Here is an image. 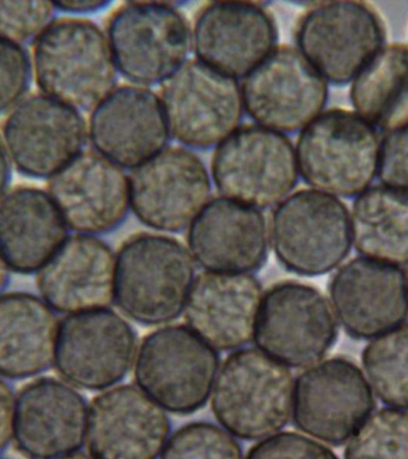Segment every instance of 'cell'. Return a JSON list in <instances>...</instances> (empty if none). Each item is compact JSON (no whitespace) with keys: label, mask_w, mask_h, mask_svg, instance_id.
<instances>
[{"label":"cell","mask_w":408,"mask_h":459,"mask_svg":"<svg viewBox=\"0 0 408 459\" xmlns=\"http://www.w3.org/2000/svg\"><path fill=\"white\" fill-rule=\"evenodd\" d=\"M38 92L79 111H92L116 84L106 32L89 18H55L31 43Z\"/></svg>","instance_id":"1"},{"label":"cell","mask_w":408,"mask_h":459,"mask_svg":"<svg viewBox=\"0 0 408 459\" xmlns=\"http://www.w3.org/2000/svg\"><path fill=\"white\" fill-rule=\"evenodd\" d=\"M193 281L188 247L174 237L136 233L117 251L114 303L140 325H166L184 311Z\"/></svg>","instance_id":"2"},{"label":"cell","mask_w":408,"mask_h":459,"mask_svg":"<svg viewBox=\"0 0 408 459\" xmlns=\"http://www.w3.org/2000/svg\"><path fill=\"white\" fill-rule=\"evenodd\" d=\"M292 371L258 348L229 354L215 380L211 409L233 437L260 440L281 432L292 419Z\"/></svg>","instance_id":"3"},{"label":"cell","mask_w":408,"mask_h":459,"mask_svg":"<svg viewBox=\"0 0 408 459\" xmlns=\"http://www.w3.org/2000/svg\"><path fill=\"white\" fill-rule=\"evenodd\" d=\"M381 136L345 108L324 110L300 132L297 167L311 189L336 197H356L378 178Z\"/></svg>","instance_id":"4"},{"label":"cell","mask_w":408,"mask_h":459,"mask_svg":"<svg viewBox=\"0 0 408 459\" xmlns=\"http://www.w3.org/2000/svg\"><path fill=\"white\" fill-rule=\"evenodd\" d=\"M106 35L116 70L145 88L167 82L192 48L188 18L171 3H122L107 17Z\"/></svg>","instance_id":"5"},{"label":"cell","mask_w":408,"mask_h":459,"mask_svg":"<svg viewBox=\"0 0 408 459\" xmlns=\"http://www.w3.org/2000/svg\"><path fill=\"white\" fill-rule=\"evenodd\" d=\"M268 237L286 271L320 276L336 271L353 247L349 207L339 197L296 190L272 212Z\"/></svg>","instance_id":"6"},{"label":"cell","mask_w":408,"mask_h":459,"mask_svg":"<svg viewBox=\"0 0 408 459\" xmlns=\"http://www.w3.org/2000/svg\"><path fill=\"white\" fill-rule=\"evenodd\" d=\"M218 368L217 351L188 325H166L143 337L134 377L138 387L165 411L190 415L209 400Z\"/></svg>","instance_id":"7"},{"label":"cell","mask_w":408,"mask_h":459,"mask_svg":"<svg viewBox=\"0 0 408 459\" xmlns=\"http://www.w3.org/2000/svg\"><path fill=\"white\" fill-rule=\"evenodd\" d=\"M295 42L328 84L343 86L387 45V27L370 3H315L297 21Z\"/></svg>","instance_id":"8"},{"label":"cell","mask_w":408,"mask_h":459,"mask_svg":"<svg viewBox=\"0 0 408 459\" xmlns=\"http://www.w3.org/2000/svg\"><path fill=\"white\" fill-rule=\"evenodd\" d=\"M299 178L292 140L258 125L236 129L211 158V178L221 196L259 211L282 203Z\"/></svg>","instance_id":"9"},{"label":"cell","mask_w":408,"mask_h":459,"mask_svg":"<svg viewBox=\"0 0 408 459\" xmlns=\"http://www.w3.org/2000/svg\"><path fill=\"white\" fill-rule=\"evenodd\" d=\"M336 337L335 312L317 287L286 280L263 294L253 340L258 350L286 368L318 364Z\"/></svg>","instance_id":"10"},{"label":"cell","mask_w":408,"mask_h":459,"mask_svg":"<svg viewBox=\"0 0 408 459\" xmlns=\"http://www.w3.org/2000/svg\"><path fill=\"white\" fill-rule=\"evenodd\" d=\"M170 134L192 149L220 145L242 120V89L236 79L200 60H188L160 90Z\"/></svg>","instance_id":"11"},{"label":"cell","mask_w":408,"mask_h":459,"mask_svg":"<svg viewBox=\"0 0 408 459\" xmlns=\"http://www.w3.org/2000/svg\"><path fill=\"white\" fill-rule=\"evenodd\" d=\"M243 110L256 125L301 132L325 110L328 82L296 47L277 46L242 79Z\"/></svg>","instance_id":"12"},{"label":"cell","mask_w":408,"mask_h":459,"mask_svg":"<svg viewBox=\"0 0 408 459\" xmlns=\"http://www.w3.org/2000/svg\"><path fill=\"white\" fill-rule=\"evenodd\" d=\"M374 408L368 379L350 359L336 357L310 366L293 385V425L331 446L347 443Z\"/></svg>","instance_id":"13"},{"label":"cell","mask_w":408,"mask_h":459,"mask_svg":"<svg viewBox=\"0 0 408 459\" xmlns=\"http://www.w3.org/2000/svg\"><path fill=\"white\" fill-rule=\"evenodd\" d=\"M0 139L21 175L48 179L84 151L88 124L81 111L30 93L6 113Z\"/></svg>","instance_id":"14"},{"label":"cell","mask_w":408,"mask_h":459,"mask_svg":"<svg viewBox=\"0 0 408 459\" xmlns=\"http://www.w3.org/2000/svg\"><path fill=\"white\" fill-rule=\"evenodd\" d=\"M136 333L110 308L67 315L59 323L54 368L79 389H110L134 365Z\"/></svg>","instance_id":"15"},{"label":"cell","mask_w":408,"mask_h":459,"mask_svg":"<svg viewBox=\"0 0 408 459\" xmlns=\"http://www.w3.org/2000/svg\"><path fill=\"white\" fill-rule=\"evenodd\" d=\"M128 179L132 213L157 231L189 228L210 200L206 165L188 147H166L132 169Z\"/></svg>","instance_id":"16"},{"label":"cell","mask_w":408,"mask_h":459,"mask_svg":"<svg viewBox=\"0 0 408 459\" xmlns=\"http://www.w3.org/2000/svg\"><path fill=\"white\" fill-rule=\"evenodd\" d=\"M278 38L274 14L253 2L204 4L191 28L197 60L236 81L270 56Z\"/></svg>","instance_id":"17"},{"label":"cell","mask_w":408,"mask_h":459,"mask_svg":"<svg viewBox=\"0 0 408 459\" xmlns=\"http://www.w3.org/2000/svg\"><path fill=\"white\" fill-rule=\"evenodd\" d=\"M89 407L74 386L53 377H38L16 394L13 444L28 459L74 454L86 443Z\"/></svg>","instance_id":"18"},{"label":"cell","mask_w":408,"mask_h":459,"mask_svg":"<svg viewBox=\"0 0 408 459\" xmlns=\"http://www.w3.org/2000/svg\"><path fill=\"white\" fill-rule=\"evenodd\" d=\"M336 318L358 340L374 339L408 317L406 273L363 256L336 269L328 283Z\"/></svg>","instance_id":"19"},{"label":"cell","mask_w":408,"mask_h":459,"mask_svg":"<svg viewBox=\"0 0 408 459\" xmlns=\"http://www.w3.org/2000/svg\"><path fill=\"white\" fill-rule=\"evenodd\" d=\"M46 190L68 230L78 235L113 231L131 208L123 169L95 150L82 151L47 179Z\"/></svg>","instance_id":"20"},{"label":"cell","mask_w":408,"mask_h":459,"mask_svg":"<svg viewBox=\"0 0 408 459\" xmlns=\"http://www.w3.org/2000/svg\"><path fill=\"white\" fill-rule=\"evenodd\" d=\"M88 134L92 150L132 170L166 149L171 135L160 97L132 84L115 88L91 111Z\"/></svg>","instance_id":"21"},{"label":"cell","mask_w":408,"mask_h":459,"mask_svg":"<svg viewBox=\"0 0 408 459\" xmlns=\"http://www.w3.org/2000/svg\"><path fill=\"white\" fill-rule=\"evenodd\" d=\"M164 409L140 387L118 385L89 405L86 445L95 459H157L170 436Z\"/></svg>","instance_id":"22"},{"label":"cell","mask_w":408,"mask_h":459,"mask_svg":"<svg viewBox=\"0 0 408 459\" xmlns=\"http://www.w3.org/2000/svg\"><path fill=\"white\" fill-rule=\"evenodd\" d=\"M186 240L207 272L250 273L267 262L270 237L263 212L218 196L190 224Z\"/></svg>","instance_id":"23"},{"label":"cell","mask_w":408,"mask_h":459,"mask_svg":"<svg viewBox=\"0 0 408 459\" xmlns=\"http://www.w3.org/2000/svg\"><path fill=\"white\" fill-rule=\"evenodd\" d=\"M116 256L97 236L72 235L36 273L39 297L56 314L107 308L114 303Z\"/></svg>","instance_id":"24"},{"label":"cell","mask_w":408,"mask_h":459,"mask_svg":"<svg viewBox=\"0 0 408 459\" xmlns=\"http://www.w3.org/2000/svg\"><path fill=\"white\" fill-rule=\"evenodd\" d=\"M263 290L250 273L204 272L184 307L189 328L217 351H238L254 337Z\"/></svg>","instance_id":"25"},{"label":"cell","mask_w":408,"mask_h":459,"mask_svg":"<svg viewBox=\"0 0 408 459\" xmlns=\"http://www.w3.org/2000/svg\"><path fill=\"white\" fill-rule=\"evenodd\" d=\"M68 232L46 189L21 185L0 197V255L11 272L38 273L66 242Z\"/></svg>","instance_id":"26"},{"label":"cell","mask_w":408,"mask_h":459,"mask_svg":"<svg viewBox=\"0 0 408 459\" xmlns=\"http://www.w3.org/2000/svg\"><path fill=\"white\" fill-rule=\"evenodd\" d=\"M59 323L56 312L39 296L0 294V377L24 379L52 368Z\"/></svg>","instance_id":"27"},{"label":"cell","mask_w":408,"mask_h":459,"mask_svg":"<svg viewBox=\"0 0 408 459\" xmlns=\"http://www.w3.org/2000/svg\"><path fill=\"white\" fill-rule=\"evenodd\" d=\"M353 110L378 132L408 126V43H387L350 84Z\"/></svg>","instance_id":"28"},{"label":"cell","mask_w":408,"mask_h":459,"mask_svg":"<svg viewBox=\"0 0 408 459\" xmlns=\"http://www.w3.org/2000/svg\"><path fill=\"white\" fill-rule=\"evenodd\" d=\"M350 217L353 246L361 256L408 264V194L372 185L354 197Z\"/></svg>","instance_id":"29"},{"label":"cell","mask_w":408,"mask_h":459,"mask_svg":"<svg viewBox=\"0 0 408 459\" xmlns=\"http://www.w3.org/2000/svg\"><path fill=\"white\" fill-rule=\"evenodd\" d=\"M361 365L383 403L408 409V323L374 337L361 353Z\"/></svg>","instance_id":"30"},{"label":"cell","mask_w":408,"mask_h":459,"mask_svg":"<svg viewBox=\"0 0 408 459\" xmlns=\"http://www.w3.org/2000/svg\"><path fill=\"white\" fill-rule=\"evenodd\" d=\"M345 459H408V414L395 408L372 412L347 441Z\"/></svg>","instance_id":"31"},{"label":"cell","mask_w":408,"mask_h":459,"mask_svg":"<svg viewBox=\"0 0 408 459\" xmlns=\"http://www.w3.org/2000/svg\"><path fill=\"white\" fill-rule=\"evenodd\" d=\"M160 459H242L238 440L210 422H192L168 437Z\"/></svg>","instance_id":"32"},{"label":"cell","mask_w":408,"mask_h":459,"mask_svg":"<svg viewBox=\"0 0 408 459\" xmlns=\"http://www.w3.org/2000/svg\"><path fill=\"white\" fill-rule=\"evenodd\" d=\"M52 2H2L0 0V39L14 45L34 42L55 20Z\"/></svg>","instance_id":"33"},{"label":"cell","mask_w":408,"mask_h":459,"mask_svg":"<svg viewBox=\"0 0 408 459\" xmlns=\"http://www.w3.org/2000/svg\"><path fill=\"white\" fill-rule=\"evenodd\" d=\"M31 78L28 50L0 39V114L9 113L27 96Z\"/></svg>","instance_id":"34"},{"label":"cell","mask_w":408,"mask_h":459,"mask_svg":"<svg viewBox=\"0 0 408 459\" xmlns=\"http://www.w3.org/2000/svg\"><path fill=\"white\" fill-rule=\"evenodd\" d=\"M245 459H339L331 448L295 432L275 434L250 448Z\"/></svg>","instance_id":"35"},{"label":"cell","mask_w":408,"mask_h":459,"mask_svg":"<svg viewBox=\"0 0 408 459\" xmlns=\"http://www.w3.org/2000/svg\"><path fill=\"white\" fill-rule=\"evenodd\" d=\"M378 178L381 185L408 194V126L382 136Z\"/></svg>","instance_id":"36"},{"label":"cell","mask_w":408,"mask_h":459,"mask_svg":"<svg viewBox=\"0 0 408 459\" xmlns=\"http://www.w3.org/2000/svg\"><path fill=\"white\" fill-rule=\"evenodd\" d=\"M14 404L16 394L9 383L0 377V454L13 440Z\"/></svg>","instance_id":"37"},{"label":"cell","mask_w":408,"mask_h":459,"mask_svg":"<svg viewBox=\"0 0 408 459\" xmlns=\"http://www.w3.org/2000/svg\"><path fill=\"white\" fill-rule=\"evenodd\" d=\"M53 4L56 11L72 14L93 13L110 5L106 0H60Z\"/></svg>","instance_id":"38"},{"label":"cell","mask_w":408,"mask_h":459,"mask_svg":"<svg viewBox=\"0 0 408 459\" xmlns=\"http://www.w3.org/2000/svg\"><path fill=\"white\" fill-rule=\"evenodd\" d=\"M11 170H13V164H11L5 147L0 139V197L9 190Z\"/></svg>","instance_id":"39"},{"label":"cell","mask_w":408,"mask_h":459,"mask_svg":"<svg viewBox=\"0 0 408 459\" xmlns=\"http://www.w3.org/2000/svg\"><path fill=\"white\" fill-rule=\"evenodd\" d=\"M10 268L4 261L2 255H0V294L5 290L7 283L10 281Z\"/></svg>","instance_id":"40"},{"label":"cell","mask_w":408,"mask_h":459,"mask_svg":"<svg viewBox=\"0 0 408 459\" xmlns=\"http://www.w3.org/2000/svg\"><path fill=\"white\" fill-rule=\"evenodd\" d=\"M53 459H95V458H93L91 455L82 454V452L78 451V452H74V454L64 455H61V457H56V458H53Z\"/></svg>","instance_id":"41"},{"label":"cell","mask_w":408,"mask_h":459,"mask_svg":"<svg viewBox=\"0 0 408 459\" xmlns=\"http://www.w3.org/2000/svg\"><path fill=\"white\" fill-rule=\"evenodd\" d=\"M406 289H407V300H408V274H406Z\"/></svg>","instance_id":"42"},{"label":"cell","mask_w":408,"mask_h":459,"mask_svg":"<svg viewBox=\"0 0 408 459\" xmlns=\"http://www.w3.org/2000/svg\"><path fill=\"white\" fill-rule=\"evenodd\" d=\"M0 459H3V458H0Z\"/></svg>","instance_id":"43"}]
</instances>
